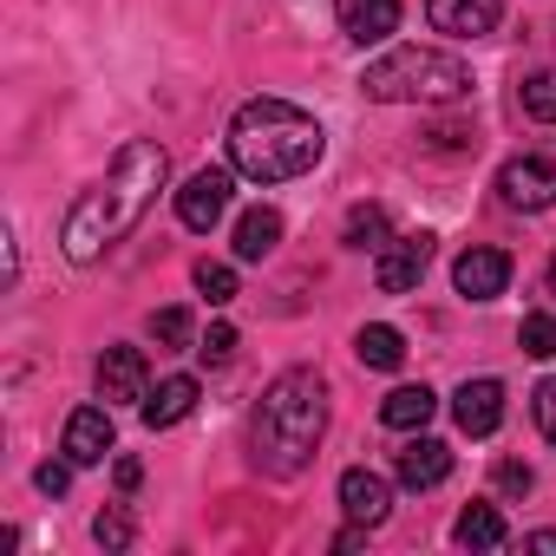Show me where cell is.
Returning a JSON list of instances; mask_svg holds the SVG:
<instances>
[{
  "label": "cell",
  "mask_w": 556,
  "mask_h": 556,
  "mask_svg": "<svg viewBox=\"0 0 556 556\" xmlns=\"http://www.w3.org/2000/svg\"><path fill=\"white\" fill-rule=\"evenodd\" d=\"M34 484H40L47 497H66V484H73V458H66V465H40V471H34Z\"/></svg>",
  "instance_id": "30"
},
{
  "label": "cell",
  "mask_w": 556,
  "mask_h": 556,
  "mask_svg": "<svg viewBox=\"0 0 556 556\" xmlns=\"http://www.w3.org/2000/svg\"><path fill=\"white\" fill-rule=\"evenodd\" d=\"M517 99H523V112H530L536 125H556V66H549V73H530V79L517 86Z\"/></svg>",
  "instance_id": "22"
},
{
  "label": "cell",
  "mask_w": 556,
  "mask_h": 556,
  "mask_svg": "<svg viewBox=\"0 0 556 556\" xmlns=\"http://www.w3.org/2000/svg\"><path fill=\"white\" fill-rule=\"evenodd\" d=\"M144 380H151V367H144L138 348H105V354H99V400H105V406L144 400V393H151Z\"/></svg>",
  "instance_id": "11"
},
{
  "label": "cell",
  "mask_w": 556,
  "mask_h": 556,
  "mask_svg": "<svg viewBox=\"0 0 556 556\" xmlns=\"http://www.w3.org/2000/svg\"><path fill=\"white\" fill-rule=\"evenodd\" d=\"M387 210L380 203H354L348 210V249H387Z\"/></svg>",
  "instance_id": "21"
},
{
  "label": "cell",
  "mask_w": 556,
  "mask_h": 556,
  "mask_svg": "<svg viewBox=\"0 0 556 556\" xmlns=\"http://www.w3.org/2000/svg\"><path fill=\"white\" fill-rule=\"evenodd\" d=\"M497 197H504V210H523V216L556 210V164L549 157H510L497 170Z\"/></svg>",
  "instance_id": "5"
},
{
  "label": "cell",
  "mask_w": 556,
  "mask_h": 556,
  "mask_svg": "<svg viewBox=\"0 0 556 556\" xmlns=\"http://www.w3.org/2000/svg\"><path fill=\"white\" fill-rule=\"evenodd\" d=\"M543 289H549V295H556V255H549V268H543Z\"/></svg>",
  "instance_id": "33"
},
{
  "label": "cell",
  "mask_w": 556,
  "mask_h": 556,
  "mask_svg": "<svg viewBox=\"0 0 556 556\" xmlns=\"http://www.w3.org/2000/svg\"><path fill=\"white\" fill-rule=\"evenodd\" d=\"M197 295H203L210 308L236 302V268H229V262H197Z\"/></svg>",
  "instance_id": "23"
},
{
  "label": "cell",
  "mask_w": 556,
  "mask_h": 556,
  "mask_svg": "<svg viewBox=\"0 0 556 556\" xmlns=\"http://www.w3.org/2000/svg\"><path fill=\"white\" fill-rule=\"evenodd\" d=\"M504 282H510V255L491 249V242H471V249L452 262V289H458L465 302H497Z\"/></svg>",
  "instance_id": "7"
},
{
  "label": "cell",
  "mask_w": 556,
  "mask_h": 556,
  "mask_svg": "<svg viewBox=\"0 0 556 556\" xmlns=\"http://www.w3.org/2000/svg\"><path fill=\"white\" fill-rule=\"evenodd\" d=\"M334 14L354 47H380L387 34H400V0H334Z\"/></svg>",
  "instance_id": "15"
},
{
  "label": "cell",
  "mask_w": 556,
  "mask_h": 556,
  "mask_svg": "<svg viewBox=\"0 0 556 556\" xmlns=\"http://www.w3.org/2000/svg\"><path fill=\"white\" fill-rule=\"evenodd\" d=\"M530 413H536V426H543V439L556 445V380H543V387H536V400H530Z\"/></svg>",
  "instance_id": "29"
},
{
  "label": "cell",
  "mask_w": 556,
  "mask_h": 556,
  "mask_svg": "<svg viewBox=\"0 0 556 556\" xmlns=\"http://www.w3.org/2000/svg\"><path fill=\"white\" fill-rule=\"evenodd\" d=\"M517 341H523V354H536V361H556V315H523Z\"/></svg>",
  "instance_id": "25"
},
{
  "label": "cell",
  "mask_w": 556,
  "mask_h": 556,
  "mask_svg": "<svg viewBox=\"0 0 556 556\" xmlns=\"http://www.w3.org/2000/svg\"><path fill=\"white\" fill-rule=\"evenodd\" d=\"M275 242H282V210H275V203H255V210L236 216V255L242 262L275 255Z\"/></svg>",
  "instance_id": "17"
},
{
  "label": "cell",
  "mask_w": 556,
  "mask_h": 556,
  "mask_svg": "<svg viewBox=\"0 0 556 556\" xmlns=\"http://www.w3.org/2000/svg\"><path fill=\"white\" fill-rule=\"evenodd\" d=\"M151 334H157L164 348H190V308H157V315H151Z\"/></svg>",
  "instance_id": "26"
},
{
  "label": "cell",
  "mask_w": 556,
  "mask_h": 556,
  "mask_svg": "<svg viewBox=\"0 0 556 556\" xmlns=\"http://www.w3.org/2000/svg\"><path fill=\"white\" fill-rule=\"evenodd\" d=\"M197 354H203V367H229V354H236V328H229V321H216V328L203 334V348H197Z\"/></svg>",
  "instance_id": "27"
},
{
  "label": "cell",
  "mask_w": 556,
  "mask_h": 556,
  "mask_svg": "<svg viewBox=\"0 0 556 556\" xmlns=\"http://www.w3.org/2000/svg\"><path fill=\"white\" fill-rule=\"evenodd\" d=\"M190 406H197V380L190 374H170V380H157V393H144V426L151 432H164V426H177V419H190Z\"/></svg>",
  "instance_id": "16"
},
{
  "label": "cell",
  "mask_w": 556,
  "mask_h": 556,
  "mask_svg": "<svg viewBox=\"0 0 556 556\" xmlns=\"http://www.w3.org/2000/svg\"><path fill=\"white\" fill-rule=\"evenodd\" d=\"M112 439H118V432H112V406H79V413L66 419V439H60V445H66L73 465H105V458H112Z\"/></svg>",
  "instance_id": "13"
},
{
  "label": "cell",
  "mask_w": 556,
  "mask_h": 556,
  "mask_svg": "<svg viewBox=\"0 0 556 556\" xmlns=\"http://www.w3.org/2000/svg\"><path fill=\"white\" fill-rule=\"evenodd\" d=\"M426 268H432V236L426 229L419 236H393L380 249V262H374V282H380V295H413Z\"/></svg>",
  "instance_id": "6"
},
{
  "label": "cell",
  "mask_w": 556,
  "mask_h": 556,
  "mask_svg": "<svg viewBox=\"0 0 556 556\" xmlns=\"http://www.w3.org/2000/svg\"><path fill=\"white\" fill-rule=\"evenodd\" d=\"M530 484H536V478H530L523 458H504V465H497V491H504V497H523Z\"/></svg>",
  "instance_id": "28"
},
{
  "label": "cell",
  "mask_w": 556,
  "mask_h": 556,
  "mask_svg": "<svg viewBox=\"0 0 556 556\" xmlns=\"http://www.w3.org/2000/svg\"><path fill=\"white\" fill-rule=\"evenodd\" d=\"M393 471H400V484H406V491H432V484H445V478H452V445H445V439L413 432V439L393 452Z\"/></svg>",
  "instance_id": "9"
},
{
  "label": "cell",
  "mask_w": 556,
  "mask_h": 556,
  "mask_svg": "<svg viewBox=\"0 0 556 556\" xmlns=\"http://www.w3.org/2000/svg\"><path fill=\"white\" fill-rule=\"evenodd\" d=\"M328 432V380L315 367H289L275 374L262 406H255V426H249V458L255 471L268 478H302L315 465V445Z\"/></svg>",
  "instance_id": "2"
},
{
  "label": "cell",
  "mask_w": 556,
  "mask_h": 556,
  "mask_svg": "<svg viewBox=\"0 0 556 556\" xmlns=\"http://www.w3.org/2000/svg\"><path fill=\"white\" fill-rule=\"evenodd\" d=\"M229 190H236V184H229V170H216V164H210V170H197V177L177 190V223H184V229H197V236H203V229H216V223L229 216Z\"/></svg>",
  "instance_id": "8"
},
{
  "label": "cell",
  "mask_w": 556,
  "mask_h": 556,
  "mask_svg": "<svg viewBox=\"0 0 556 556\" xmlns=\"http://www.w3.org/2000/svg\"><path fill=\"white\" fill-rule=\"evenodd\" d=\"M164 177H170V151L157 144V138H131L118 157H112V170L66 210V223H60V249L86 268V262H99L105 249H118L138 223H144V210L157 203V190H164Z\"/></svg>",
  "instance_id": "1"
},
{
  "label": "cell",
  "mask_w": 556,
  "mask_h": 556,
  "mask_svg": "<svg viewBox=\"0 0 556 556\" xmlns=\"http://www.w3.org/2000/svg\"><path fill=\"white\" fill-rule=\"evenodd\" d=\"M523 543H530V549H549V556H556V530H530Z\"/></svg>",
  "instance_id": "32"
},
{
  "label": "cell",
  "mask_w": 556,
  "mask_h": 556,
  "mask_svg": "<svg viewBox=\"0 0 556 556\" xmlns=\"http://www.w3.org/2000/svg\"><path fill=\"white\" fill-rule=\"evenodd\" d=\"M92 536H99L105 549H131V536H138V523H131V510H125V504H105V510L92 517Z\"/></svg>",
  "instance_id": "24"
},
{
  "label": "cell",
  "mask_w": 556,
  "mask_h": 556,
  "mask_svg": "<svg viewBox=\"0 0 556 556\" xmlns=\"http://www.w3.org/2000/svg\"><path fill=\"white\" fill-rule=\"evenodd\" d=\"M432 413H439L432 387H393V393L380 400V426H393V432H426Z\"/></svg>",
  "instance_id": "18"
},
{
  "label": "cell",
  "mask_w": 556,
  "mask_h": 556,
  "mask_svg": "<svg viewBox=\"0 0 556 556\" xmlns=\"http://www.w3.org/2000/svg\"><path fill=\"white\" fill-rule=\"evenodd\" d=\"M452 536H458L465 549H504V543H510V530H504V517H497V504H471V510H458V523H452Z\"/></svg>",
  "instance_id": "19"
},
{
  "label": "cell",
  "mask_w": 556,
  "mask_h": 556,
  "mask_svg": "<svg viewBox=\"0 0 556 556\" xmlns=\"http://www.w3.org/2000/svg\"><path fill=\"white\" fill-rule=\"evenodd\" d=\"M138 478H144L138 458H118V491H138Z\"/></svg>",
  "instance_id": "31"
},
{
  "label": "cell",
  "mask_w": 556,
  "mask_h": 556,
  "mask_svg": "<svg viewBox=\"0 0 556 556\" xmlns=\"http://www.w3.org/2000/svg\"><path fill=\"white\" fill-rule=\"evenodd\" d=\"M361 92L374 105H458L471 99V66L439 47H393L361 73Z\"/></svg>",
  "instance_id": "4"
},
{
  "label": "cell",
  "mask_w": 556,
  "mask_h": 556,
  "mask_svg": "<svg viewBox=\"0 0 556 556\" xmlns=\"http://www.w3.org/2000/svg\"><path fill=\"white\" fill-rule=\"evenodd\" d=\"M328 138L321 125L289 105V99H249L236 118H229V164L249 177V184H289V177H308L321 164Z\"/></svg>",
  "instance_id": "3"
},
{
  "label": "cell",
  "mask_w": 556,
  "mask_h": 556,
  "mask_svg": "<svg viewBox=\"0 0 556 556\" xmlns=\"http://www.w3.org/2000/svg\"><path fill=\"white\" fill-rule=\"evenodd\" d=\"M341 510H348V523H367V530H380V523L393 517V484H387L380 471L354 465V471H341Z\"/></svg>",
  "instance_id": "10"
},
{
  "label": "cell",
  "mask_w": 556,
  "mask_h": 556,
  "mask_svg": "<svg viewBox=\"0 0 556 556\" xmlns=\"http://www.w3.org/2000/svg\"><path fill=\"white\" fill-rule=\"evenodd\" d=\"M354 354H361V367H374V374H393V367L406 361V341H400V328L374 321V328H361V334H354Z\"/></svg>",
  "instance_id": "20"
},
{
  "label": "cell",
  "mask_w": 556,
  "mask_h": 556,
  "mask_svg": "<svg viewBox=\"0 0 556 556\" xmlns=\"http://www.w3.org/2000/svg\"><path fill=\"white\" fill-rule=\"evenodd\" d=\"M426 21L452 40H478L504 21V0H426Z\"/></svg>",
  "instance_id": "14"
},
{
  "label": "cell",
  "mask_w": 556,
  "mask_h": 556,
  "mask_svg": "<svg viewBox=\"0 0 556 556\" xmlns=\"http://www.w3.org/2000/svg\"><path fill=\"white\" fill-rule=\"evenodd\" d=\"M452 419H458V432L491 439V432L504 426V387H497V380H465V387L452 393Z\"/></svg>",
  "instance_id": "12"
}]
</instances>
